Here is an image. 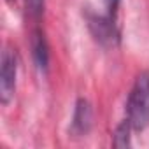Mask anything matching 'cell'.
Listing matches in <instances>:
<instances>
[{"label": "cell", "mask_w": 149, "mask_h": 149, "mask_svg": "<svg viewBox=\"0 0 149 149\" xmlns=\"http://www.w3.org/2000/svg\"><path fill=\"white\" fill-rule=\"evenodd\" d=\"M32 54H33V61H35L37 68L46 72L47 63H49V47H47V40L40 30H35L32 33Z\"/></svg>", "instance_id": "5b68a950"}, {"label": "cell", "mask_w": 149, "mask_h": 149, "mask_svg": "<svg viewBox=\"0 0 149 149\" xmlns=\"http://www.w3.org/2000/svg\"><path fill=\"white\" fill-rule=\"evenodd\" d=\"M88 26H90L93 37L97 39V42H100L102 46L112 47V46H116L119 42V33L116 30L114 18H111L109 14L105 18L90 14L88 16Z\"/></svg>", "instance_id": "3957f363"}, {"label": "cell", "mask_w": 149, "mask_h": 149, "mask_svg": "<svg viewBox=\"0 0 149 149\" xmlns=\"http://www.w3.org/2000/svg\"><path fill=\"white\" fill-rule=\"evenodd\" d=\"M44 6H46V0H25L26 13L32 18H40L44 13Z\"/></svg>", "instance_id": "52a82bcc"}, {"label": "cell", "mask_w": 149, "mask_h": 149, "mask_svg": "<svg viewBox=\"0 0 149 149\" xmlns=\"http://www.w3.org/2000/svg\"><path fill=\"white\" fill-rule=\"evenodd\" d=\"M93 125V109L91 104L86 98H79L76 102L74 109V118H72V133L74 135H86Z\"/></svg>", "instance_id": "277c9868"}, {"label": "cell", "mask_w": 149, "mask_h": 149, "mask_svg": "<svg viewBox=\"0 0 149 149\" xmlns=\"http://www.w3.org/2000/svg\"><path fill=\"white\" fill-rule=\"evenodd\" d=\"M121 0H105V6H107V13L111 18H114L116 11H118V6H119Z\"/></svg>", "instance_id": "ba28073f"}, {"label": "cell", "mask_w": 149, "mask_h": 149, "mask_svg": "<svg viewBox=\"0 0 149 149\" xmlns=\"http://www.w3.org/2000/svg\"><path fill=\"white\" fill-rule=\"evenodd\" d=\"M132 125L128 123V119H125L123 123L118 125L116 132H114V139H112V146L114 147H130L132 140H130V132H132Z\"/></svg>", "instance_id": "8992f818"}, {"label": "cell", "mask_w": 149, "mask_h": 149, "mask_svg": "<svg viewBox=\"0 0 149 149\" xmlns=\"http://www.w3.org/2000/svg\"><path fill=\"white\" fill-rule=\"evenodd\" d=\"M9 2H13V0H9Z\"/></svg>", "instance_id": "9c48e42d"}, {"label": "cell", "mask_w": 149, "mask_h": 149, "mask_svg": "<svg viewBox=\"0 0 149 149\" xmlns=\"http://www.w3.org/2000/svg\"><path fill=\"white\" fill-rule=\"evenodd\" d=\"M0 98L2 104H7L14 95L16 76H18V56L13 49H6L0 61Z\"/></svg>", "instance_id": "7a4b0ae2"}, {"label": "cell", "mask_w": 149, "mask_h": 149, "mask_svg": "<svg viewBox=\"0 0 149 149\" xmlns=\"http://www.w3.org/2000/svg\"><path fill=\"white\" fill-rule=\"evenodd\" d=\"M126 119L133 130L149 126V72H140L126 102Z\"/></svg>", "instance_id": "6da1fadb"}]
</instances>
